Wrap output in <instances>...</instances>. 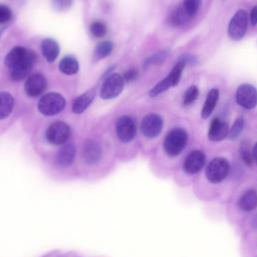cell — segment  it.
Instances as JSON below:
<instances>
[{
  "instance_id": "cb8c5ba5",
  "label": "cell",
  "mask_w": 257,
  "mask_h": 257,
  "mask_svg": "<svg viewBox=\"0 0 257 257\" xmlns=\"http://www.w3.org/2000/svg\"><path fill=\"white\" fill-rule=\"evenodd\" d=\"M58 67L62 73L71 75V74L77 73L79 65H78L77 59L74 58L73 56H65L60 60Z\"/></svg>"
},
{
  "instance_id": "836d02e7",
  "label": "cell",
  "mask_w": 257,
  "mask_h": 257,
  "mask_svg": "<svg viewBox=\"0 0 257 257\" xmlns=\"http://www.w3.org/2000/svg\"><path fill=\"white\" fill-rule=\"evenodd\" d=\"M138 75H139V72H138V70L137 69H135V68H132V69H128V70H126L125 72H124V74H123V80L124 81H133V80H135L137 77H138Z\"/></svg>"
},
{
  "instance_id": "74e56055",
  "label": "cell",
  "mask_w": 257,
  "mask_h": 257,
  "mask_svg": "<svg viewBox=\"0 0 257 257\" xmlns=\"http://www.w3.org/2000/svg\"><path fill=\"white\" fill-rule=\"evenodd\" d=\"M252 225L255 227V228H257V215L253 218V221H252Z\"/></svg>"
},
{
  "instance_id": "8992f818",
  "label": "cell",
  "mask_w": 257,
  "mask_h": 257,
  "mask_svg": "<svg viewBox=\"0 0 257 257\" xmlns=\"http://www.w3.org/2000/svg\"><path fill=\"white\" fill-rule=\"evenodd\" d=\"M70 137V127L64 121L52 122L45 132V138L52 145H62Z\"/></svg>"
},
{
  "instance_id": "4fadbf2b",
  "label": "cell",
  "mask_w": 257,
  "mask_h": 257,
  "mask_svg": "<svg viewBox=\"0 0 257 257\" xmlns=\"http://www.w3.org/2000/svg\"><path fill=\"white\" fill-rule=\"evenodd\" d=\"M35 61H36V54L32 50H29V53L25 58V60L21 62L19 65H17L16 67L10 69L11 78L15 81L24 79L28 75V73L31 71L33 65L35 64Z\"/></svg>"
},
{
  "instance_id": "d6a6232c",
  "label": "cell",
  "mask_w": 257,
  "mask_h": 257,
  "mask_svg": "<svg viewBox=\"0 0 257 257\" xmlns=\"http://www.w3.org/2000/svg\"><path fill=\"white\" fill-rule=\"evenodd\" d=\"M12 18V11L5 5H0V24L10 21Z\"/></svg>"
},
{
  "instance_id": "8fae6325",
  "label": "cell",
  "mask_w": 257,
  "mask_h": 257,
  "mask_svg": "<svg viewBox=\"0 0 257 257\" xmlns=\"http://www.w3.org/2000/svg\"><path fill=\"white\" fill-rule=\"evenodd\" d=\"M206 163V156L202 151H192L185 159L183 164L184 171L189 175L198 174Z\"/></svg>"
},
{
  "instance_id": "e0dca14e",
  "label": "cell",
  "mask_w": 257,
  "mask_h": 257,
  "mask_svg": "<svg viewBox=\"0 0 257 257\" xmlns=\"http://www.w3.org/2000/svg\"><path fill=\"white\" fill-rule=\"evenodd\" d=\"M75 157V147L73 144H65L56 154V163L60 167L69 166Z\"/></svg>"
},
{
  "instance_id": "83f0119b",
  "label": "cell",
  "mask_w": 257,
  "mask_h": 257,
  "mask_svg": "<svg viewBox=\"0 0 257 257\" xmlns=\"http://www.w3.org/2000/svg\"><path fill=\"white\" fill-rule=\"evenodd\" d=\"M243 128H244V119H243V117L240 116V117L236 118V120L234 121L231 130L228 133V138L231 140L237 139L241 135Z\"/></svg>"
},
{
  "instance_id": "3957f363",
  "label": "cell",
  "mask_w": 257,
  "mask_h": 257,
  "mask_svg": "<svg viewBox=\"0 0 257 257\" xmlns=\"http://www.w3.org/2000/svg\"><path fill=\"white\" fill-rule=\"evenodd\" d=\"M230 172V164L225 158H214L206 167L205 175L207 180L212 184L223 182Z\"/></svg>"
},
{
  "instance_id": "d4e9b609",
  "label": "cell",
  "mask_w": 257,
  "mask_h": 257,
  "mask_svg": "<svg viewBox=\"0 0 257 257\" xmlns=\"http://www.w3.org/2000/svg\"><path fill=\"white\" fill-rule=\"evenodd\" d=\"M113 49V44L110 41H102L98 43L93 52V59L95 61L100 60L108 56Z\"/></svg>"
},
{
  "instance_id": "2e32d148",
  "label": "cell",
  "mask_w": 257,
  "mask_h": 257,
  "mask_svg": "<svg viewBox=\"0 0 257 257\" xmlns=\"http://www.w3.org/2000/svg\"><path fill=\"white\" fill-rule=\"evenodd\" d=\"M29 53V50H27L24 47L21 46H16L13 49H11L8 54L5 57V65L9 68L12 69L19 65L21 62L25 60Z\"/></svg>"
},
{
  "instance_id": "f546056e",
  "label": "cell",
  "mask_w": 257,
  "mask_h": 257,
  "mask_svg": "<svg viewBox=\"0 0 257 257\" xmlns=\"http://www.w3.org/2000/svg\"><path fill=\"white\" fill-rule=\"evenodd\" d=\"M90 32L94 37H102L106 34L107 27L102 21H94L90 24Z\"/></svg>"
},
{
  "instance_id": "1f68e13d",
  "label": "cell",
  "mask_w": 257,
  "mask_h": 257,
  "mask_svg": "<svg viewBox=\"0 0 257 257\" xmlns=\"http://www.w3.org/2000/svg\"><path fill=\"white\" fill-rule=\"evenodd\" d=\"M52 6L57 11H65L67 10L71 5L73 0H51Z\"/></svg>"
},
{
  "instance_id": "8d00e7d4",
  "label": "cell",
  "mask_w": 257,
  "mask_h": 257,
  "mask_svg": "<svg viewBox=\"0 0 257 257\" xmlns=\"http://www.w3.org/2000/svg\"><path fill=\"white\" fill-rule=\"evenodd\" d=\"M252 155H253V161H255V163L257 164V143L252 149Z\"/></svg>"
},
{
  "instance_id": "e575fe53",
  "label": "cell",
  "mask_w": 257,
  "mask_h": 257,
  "mask_svg": "<svg viewBox=\"0 0 257 257\" xmlns=\"http://www.w3.org/2000/svg\"><path fill=\"white\" fill-rule=\"evenodd\" d=\"M179 60L185 62V63H190V64H195L197 63V58L192 55V54H186V55H183Z\"/></svg>"
},
{
  "instance_id": "277c9868",
  "label": "cell",
  "mask_w": 257,
  "mask_h": 257,
  "mask_svg": "<svg viewBox=\"0 0 257 257\" xmlns=\"http://www.w3.org/2000/svg\"><path fill=\"white\" fill-rule=\"evenodd\" d=\"M65 106L64 97L57 92L44 94L38 102V110L43 115H54L59 113Z\"/></svg>"
},
{
  "instance_id": "7a4b0ae2",
  "label": "cell",
  "mask_w": 257,
  "mask_h": 257,
  "mask_svg": "<svg viewBox=\"0 0 257 257\" xmlns=\"http://www.w3.org/2000/svg\"><path fill=\"white\" fill-rule=\"evenodd\" d=\"M185 65L186 63L179 60L175 65L174 67L172 68V70L170 71V73L164 78L162 79L160 82H158L150 91H149V94L150 96L152 97H155L161 93H163L164 91L168 90L169 88L173 87V86H176L180 79H181V76H182V73H183V70L185 68Z\"/></svg>"
},
{
  "instance_id": "d590c367",
  "label": "cell",
  "mask_w": 257,
  "mask_h": 257,
  "mask_svg": "<svg viewBox=\"0 0 257 257\" xmlns=\"http://www.w3.org/2000/svg\"><path fill=\"white\" fill-rule=\"evenodd\" d=\"M250 22L252 25L257 24V5L254 6L250 11Z\"/></svg>"
},
{
  "instance_id": "484cf974",
  "label": "cell",
  "mask_w": 257,
  "mask_h": 257,
  "mask_svg": "<svg viewBox=\"0 0 257 257\" xmlns=\"http://www.w3.org/2000/svg\"><path fill=\"white\" fill-rule=\"evenodd\" d=\"M168 56V52L166 50H162V51H158V52H155L154 54H152L151 56H149L148 58H146V60L144 61V64L143 66L145 68L149 67V66H152V65H157V64H161L163 63L166 58Z\"/></svg>"
},
{
  "instance_id": "7c38bea8",
  "label": "cell",
  "mask_w": 257,
  "mask_h": 257,
  "mask_svg": "<svg viewBox=\"0 0 257 257\" xmlns=\"http://www.w3.org/2000/svg\"><path fill=\"white\" fill-rule=\"evenodd\" d=\"M46 88V79L40 73L30 75L24 84V89L27 95L31 97L39 96Z\"/></svg>"
},
{
  "instance_id": "d6986e66",
  "label": "cell",
  "mask_w": 257,
  "mask_h": 257,
  "mask_svg": "<svg viewBox=\"0 0 257 257\" xmlns=\"http://www.w3.org/2000/svg\"><path fill=\"white\" fill-rule=\"evenodd\" d=\"M40 48H41V52H42L44 58L48 62L54 61L59 54L58 43L54 39H51V38H45L44 40H42Z\"/></svg>"
},
{
  "instance_id": "9a60e30c",
  "label": "cell",
  "mask_w": 257,
  "mask_h": 257,
  "mask_svg": "<svg viewBox=\"0 0 257 257\" xmlns=\"http://www.w3.org/2000/svg\"><path fill=\"white\" fill-rule=\"evenodd\" d=\"M229 133L228 123L219 117H214L210 123L208 131V138L212 142L223 141Z\"/></svg>"
},
{
  "instance_id": "ba28073f",
  "label": "cell",
  "mask_w": 257,
  "mask_h": 257,
  "mask_svg": "<svg viewBox=\"0 0 257 257\" xmlns=\"http://www.w3.org/2000/svg\"><path fill=\"white\" fill-rule=\"evenodd\" d=\"M123 86V77L118 73H112L105 78L100 89V96L103 99L114 98L120 94Z\"/></svg>"
},
{
  "instance_id": "603a6c76",
  "label": "cell",
  "mask_w": 257,
  "mask_h": 257,
  "mask_svg": "<svg viewBox=\"0 0 257 257\" xmlns=\"http://www.w3.org/2000/svg\"><path fill=\"white\" fill-rule=\"evenodd\" d=\"M14 106V98L9 92H0V119L6 118L12 111Z\"/></svg>"
},
{
  "instance_id": "9c48e42d",
  "label": "cell",
  "mask_w": 257,
  "mask_h": 257,
  "mask_svg": "<svg viewBox=\"0 0 257 257\" xmlns=\"http://www.w3.org/2000/svg\"><path fill=\"white\" fill-rule=\"evenodd\" d=\"M115 132L117 138L123 142L128 143L134 140L137 134V125L133 117L128 115H121L115 122Z\"/></svg>"
},
{
  "instance_id": "7402d4cb",
  "label": "cell",
  "mask_w": 257,
  "mask_h": 257,
  "mask_svg": "<svg viewBox=\"0 0 257 257\" xmlns=\"http://www.w3.org/2000/svg\"><path fill=\"white\" fill-rule=\"evenodd\" d=\"M191 19L183 5L176 7L169 16V23L174 27H182Z\"/></svg>"
},
{
  "instance_id": "30bf717a",
  "label": "cell",
  "mask_w": 257,
  "mask_h": 257,
  "mask_svg": "<svg viewBox=\"0 0 257 257\" xmlns=\"http://www.w3.org/2000/svg\"><path fill=\"white\" fill-rule=\"evenodd\" d=\"M163 130V118L157 113L147 114L141 122L142 134L150 139L158 137Z\"/></svg>"
},
{
  "instance_id": "ffe728a7",
  "label": "cell",
  "mask_w": 257,
  "mask_h": 257,
  "mask_svg": "<svg viewBox=\"0 0 257 257\" xmlns=\"http://www.w3.org/2000/svg\"><path fill=\"white\" fill-rule=\"evenodd\" d=\"M94 95H95L94 89H90V90L80 94L79 96H77L72 103V111L74 113L83 112L93 101Z\"/></svg>"
},
{
  "instance_id": "6da1fadb",
  "label": "cell",
  "mask_w": 257,
  "mask_h": 257,
  "mask_svg": "<svg viewBox=\"0 0 257 257\" xmlns=\"http://www.w3.org/2000/svg\"><path fill=\"white\" fill-rule=\"evenodd\" d=\"M188 142V134L181 127L171 130L164 140V150L170 157L180 155Z\"/></svg>"
},
{
  "instance_id": "f1b7e54d",
  "label": "cell",
  "mask_w": 257,
  "mask_h": 257,
  "mask_svg": "<svg viewBox=\"0 0 257 257\" xmlns=\"http://www.w3.org/2000/svg\"><path fill=\"white\" fill-rule=\"evenodd\" d=\"M199 95V89L196 85H191L184 94V98H183V103L184 105H190L192 104L198 97Z\"/></svg>"
},
{
  "instance_id": "f35d334b",
  "label": "cell",
  "mask_w": 257,
  "mask_h": 257,
  "mask_svg": "<svg viewBox=\"0 0 257 257\" xmlns=\"http://www.w3.org/2000/svg\"><path fill=\"white\" fill-rule=\"evenodd\" d=\"M1 34H2V31L0 30V37H1Z\"/></svg>"
},
{
  "instance_id": "4316f807",
  "label": "cell",
  "mask_w": 257,
  "mask_h": 257,
  "mask_svg": "<svg viewBox=\"0 0 257 257\" xmlns=\"http://www.w3.org/2000/svg\"><path fill=\"white\" fill-rule=\"evenodd\" d=\"M240 156L246 165L248 166L252 165L253 155H252V151L250 150V146L246 141H244L240 146Z\"/></svg>"
},
{
  "instance_id": "5bb4252c",
  "label": "cell",
  "mask_w": 257,
  "mask_h": 257,
  "mask_svg": "<svg viewBox=\"0 0 257 257\" xmlns=\"http://www.w3.org/2000/svg\"><path fill=\"white\" fill-rule=\"evenodd\" d=\"M102 151L100 145L94 140H87L82 147V157L89 165L96 164L101 159Z\"/></svg>"
},
{
  "instance_id": "44dd1931",
  "label": "cell",
  "mask_w": 257,
  "mask_h": 257,
  "mask_svg": "<svg viewBox=\"0 0 257 257\" xmlns=\"http://www.w3.org/2000/svg\"><path fill=\"white\" fill-rule=\"evenodd\" d=\"M218 99H219V90L217 88L210 89L201 110V116L203 118H208L211 115L214 108L216 107Z\"/></svg>"
},
{
  "instance_id": "4dcf8cb0",
  "label": "cell",
  "mask_w": 257,
  "mask_h": 257,
  "mask_svg": "<svg viewBox=\"0 0 257 257\" xmlns=\"http://www.w3.org/2000/svg\"><path fill=\"white\" fill-rule=\"evenodd\" d=\"M200 3H201V0H184L183 2V6L186 10V12L188 13V15L193 18L198 10H199V7H200Z\"/></svg>"
},
{
  "instance_id": "52a82bcc",
  "label": "cell",
  "mask_w": 257,
  "mask_h": 257,
  "mask_svg": "<svg viewBox=\"0 0 257 257\" xmlns=\"http://www.w3.org/2000/svg\"><path fill=\"white\" fill-rule=\"evenodd\" d=\"M236 101L245 109H253L257 105V89L250 83H242L236 90Z\"/></svg>"
},
{
  "instance_id": "ac0fdd59",
  "label": "cell",
  "mask_w": 257,
  "mask_h": 257,
  "mask_svg": "<svg viewBox=\"0 0 257 257\" xmlns=\"http://www.w3.org/2000/svg\"><path fill=\"white\" fill-rule=\"evenodd\" d=\"M238 207L245 212H250L257 207V191L249 189L245 191L238 200Z\"/></svg>"
},
{
  "instance_id": "5b68a950",
  "label": "cell",
  "mask_w": 257,
  "mask_h": 257,
  "mask_svg": "<svg viewBox=\"0 0 257 257\" xmlns=\"http://www.w3.org/2000/svg\"><path fill=\"white\" fill-rule=\"evenodd\" d=\"M248 26V14L245 10H238L231 18L228 25V35L233 40H240L244 37Z\"/></svg>"
}]
</instances>
